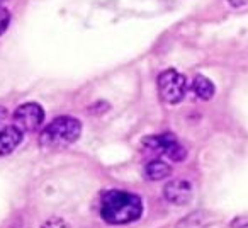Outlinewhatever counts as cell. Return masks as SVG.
<instances>
[{
    "label": "cell",
    "mask_w": 248,
    "mask_h": 228,
    "mask_svg": "<svg viewBox=\"0 0 248 228\" xmlns=\"http://www.w3.org/2000/svg\"><path fill=\"white\" fill-rule=\"evenodd\" d=\"M143 213V201L128 191L112 189L102 194L100 216L109 225H128L140 220Z\"/></svg>",
    "instance_id": "cell-1"
},
{
    "label": "cell",
    "mask_w": 248,
    "mask_h": 228,
    "mask_svg": "<svg viewBox=\"0 0 248 228\" xmlns=\"http://www.w3.org/2000/svg\"><path fill=\"white\" fill-rule=\"evenodd\" d=\"M80 135H82V123L72 116H62L43 130L39 142L43 147H66L75 143Z\"/></svg>",
    "instance_id": "cell-2"
},
{
    "label": "cell",
    "mask_w": 248,
    "mask_h": 228,
    "mask_svg": "<svg viewBox=\"0 0 248 228\" xmlns=\"http://www.w3.org/2000/svg\"><path fill=\"white\" fill-rule=\"evenodd\" d=\"M158 94L160 99L167 104H179L186 97L187 80L177 70H165L158 77Z\"/></svg>",
    "instance_id": "cell-3"
},
{
    "label": "cell",
    "mask_w": 248,
    "mask_h": 228,
    "mask_svg": "<svg viewBox=\"0 0 248 228\" xmlns=\"http://www.w3.org/2000/svg\"><path fill=\"white\" fill-rule=\"evenodd\" d=\"M143 145L150 150H155V152H162L169 157L173 162H182L186 159L187 152L173 135L165 133V135H153L143 138Z\"/></svg>",
    "instance_id": "cell-4"
},
{
    "label": "cell",
    "mask_w": 248,
    "mask_h": 228,
    "mask_svg": "<svg viewBox=\"0 0 248 228\" xmlns=\"http://www.w3.org/2000/svg\"><path fill=\"white\" fill-rule=\"evenodd\" d=\"M14 119L16 126L22 131H36L45 121V109L36 102H26L16 109Z\"/></svg>",
    "instance_id": "cell-5"
},
{
    "label": "cell",
    "mask_w": 248,
    "mask_h": 228,
    "mask_svg": "<svg viewBox=\"0 0 248 228\" xmlns=\"http://www.w3.org/2000/svg\"><path fill=\"white\" fill-rule=\"evenodd\" d=\"M163 197L170 204L175 206H186L192 199V184L186 179H177L172 182H167L163 187Z\"/></svg>",
    "instance_id": "cell-6"
},
{
    "label": "cell",
    "mask_w": 248,
    "mask_h": 228,
    "mask_svg": "<svg viewBox=\"0 0 248 228\" xmlns=\"http://www.w3.org/2000/svg\"><path fill=\"white\" fill-rule=\"evenodd\" d=\"M217 220V216L213 211L207 210H197L192 211L190 214H187L186 218L177 223L175 228H207Z\"/></svg>",
    "instance_id": "cell-7"
},
{
    "label": "cell",
    "mask_w": 248,
    "mask_h": 228,
    "mask_svg": "<svg viewBox=\"0 0 248 228\" xmlns=\"http://www.w3.org/2000/svg\"><path fill=\"white\" fill-rule=\"evenodd\" d=\"M22 142V130L17 126H5L0 131V157L12 153Z\"/></svg>",
    "instance_id": "cell-8"
},
{
    "label": "cell",
    "mask_w": 248,
    "mask_h": 228,
    "mask_svg": "<svg viewBox=\"0 0 248 228\" xmlns=\"http://www.w3.org/2000/svg\"><path fill=\"white\" fill-rule=\"evenodd\" d=\"M192 90L199 99L209 100L214 96V83L211 82L207 77L204 75H196L192 80Z\"/></svg>",
    "instance_id": "cell-9"
},
{
    "label": "cell",
    "mask_w": 248,
    "mask_h": 228,
    "mask_svg": "<svg viewBox=\"0 0 248 228\" xmlns=\"http://www.w3.org/2000/svg\"><path fill=\"white\" fill-rule=\"evenodd\" d=\"M145 174L150 180H162L172 174V169L169 163L162 162V160H152L150 163H146Z\"/></svg>",
    "instance_id": "cell-10"
},
{
    "label": "cell",
    "mask_w": 248,
    "mask_h": 228,
    "mask_svg": "<svg viewBox=\"0 0 248 228\" xmlns=\"http://www.w3.org/2000/svg\"><path fill=\"white\" fill-rule=\"evenodd\" d=\"M41 228H70V225L66 223L63 218L53 216V218H49V220H46L45 223L41 225Z\"/></svg>",
    "instance_id": "cell-11"
},
{
    "label": "cell",
    "mask_w": 248,
    "mask_h": 228,
    "mask_svg": "<svg viewBox=\"0 0 248 228\" xmlns=\"http://www.w3.org/2000/svg\"><path fill=\"white\" fill-rule=\"evenodd\" d=\"M9 24H11V12L5 7H0V36L7 31Z\"/></svg>",
    "instance_id": "cell-12"
},
{
    "label": "cell",
    "mask_w": 248,
    "mask_h": 228,
    "mask_svg": "<svg viewBox=\"0 0 248 228\" xmlns=\"http://www.w3.org/2000/svg\"><path fill=\"white\" fill-rule=\"evenodd\" d=\"M231 228H248V214L238 216L231 221Z\"/></svg>",
    "instance_id": "cell-13"
},
{
    "label": "cell",
    "mask_w": 248,
    "mask_h": 228,
    "mask_svg": "<svg viewBox=\"0 0 248 228\" xmlns=\"http://www.w3.org/2000/svg\"><path fill=\"white\" fill-rule=\"evenodd\" d=\"M228 2H230V4L233 5V7H241V5L247 4L248 0H228Z\"/></svg>",
    "instance_id": "cell-14"
},
{
    "label": "cell",
    "mask_w": 248,
    "mask_h": 228,
    "mask_svg": "<svg viewBox=\"0 0 248 228\" xmlns=\"http://www.w3.org/2000/svg\"><path fill=\"white\" fill-rule=\"evenodd\" d=\"M4 2H5V0H0V7H2V4H4Z\"/></svg>",
    "instance_id": "cell-15"
}]
</instances>
